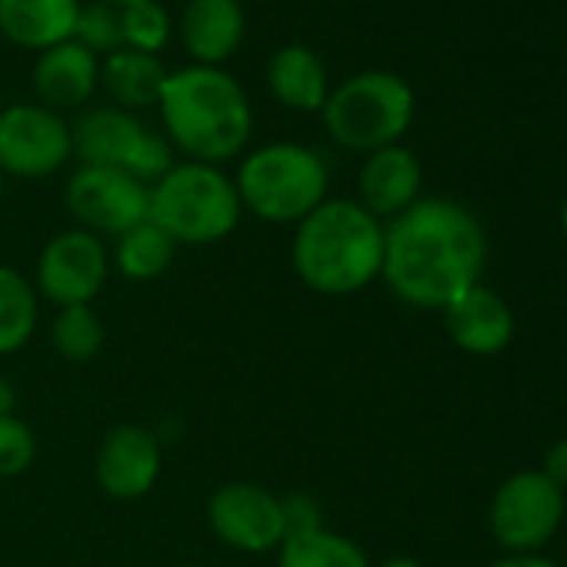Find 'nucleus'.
<instances>
[{
	"label": "nucleus",
	"instance_id": "nucleus-1",
	"mask_svg": "<svg viewBox=\"0 0 567 567\" xmlns=\"http://www.w3.org/2000/svg\"><path fill=\"white\" fill-rule=\"evenodd\" d=\"M484 264L487 234L457 200L421 197L384 224L381 280L408 308L444 311L481 284Z\"/></svg>",
	"mask_w": 567,
	"mask_h": 567
},
{
	"label": "nucleus",
	"instance_id": "nucleus-2",
	"mask_svg": "<svg viewBox=\"0 0 567 567\" xmlns=\"http://www.w3.org/2000/svg\"><path fill=\"white\" fill-rule=\"evenodd\" d=\"M164 137L197 164H224L247 151L254 134V107L240 81L220 68L190 64L171 71L157 97Z\"/></svg>",
	"mask_w": 567,
	"mask_h": 567
},
{
	"label": "nucleus",
	"instance_id": "nucleus-3",
	"mask_svg": "<svg viewBox=\"0 0 567 567\" xmlns=\"http://www.w3.org/2000/svg\"><path fill=\"white\" fill-rule=\"evenodd\" d=\"M384 224L351 197H328L291 237V267L308 291L351 298L381 277Z\"/></svg>",
	"mask_w": 567,
	"mask_h": 567
},
{
	"label": "nucleus",
	"instance_id": "nucleus-4",
	"mask_svg": "<svg viewBox=\"0 0 567 567\" xmlns=\"http://www.w3.org/2000/svg\"><path fill=\"white\" fill-rule=\"evenodd\" d=\"M234 187L244 214L274 227H298L331 197V171L308 144L270 141L244 154Z\"/></svg>",
	"mask_w": 567,
	"mask_h": 567
},
{
	"label": "nucleus",
	"instance_id": "nucleus-5",
	"mask_svg": "<svg viewBox=\"0 0 567 567\" xmlns=\"http://www.w3.org/2000/svg\"><path fill=\"white\" fill-rule=\"evenodd\" d=\"M147 217L181 247H210L227 240L240 217V197L234 177L217 164L181 161L171 164L151 184V210Z\"/></svg>",
	"mask_w": 567,
	"mask_h": 567
},
{
	"label": "nucleus",
	"instance_id": "nucleus-6",
	"mask_svg": "<svg viewBox=\"0 0 567 567\" xmlns=\"http://www.w3.org/2000/svg\"><path fill=\"white\" fill-rule=\"evenodd\" d=\"M414 91L394 71H361L331 87L321 117L334 144L371 154L401 144L414 121Z\"/></svg>",
	"mask_w": 567,
	"mask_h": 567
},
{
	"label": "nucleus",
	"instance_id": "nucleus-7",
	"mask_svg": "<svg viewBox=\"0 0 567 567\" xmlns=\"http://www.w3.org/2000/svg\"><path fill=\"white\" fill-rule=\"evenodd\" d=\"M74 157L81 164L114 167L144 184H154L171 164L174 151L161 131L144 124L134 111L124 107H91L74 124Z\"/></svg>",
	"mask_w": 567,
	"mask_h": 567
},
{
	"label": "nucleus",
	"instance_id": "nucleus-8",
	"mask_svg": "<svg viewBox=\"0 0 567 567\" xmlns=\"http://www.w3.org/2000/svg\"><path fill=\"white\" fill-rule=\"evenodd\" d=\"M111 277V247L104 237L68 227L48 237L34 264V291L54 308L94 305Z\"/></svg>",
	"mask_w": 567,
	"mask_h": 567
},
{
	"label": "nucleus",
	"instance_id": "nucleus-9",
	"mask_svg": "<svg viewBox=\"0 0 567 567\" xmlns=\"http://www.w3.org/2000/svg\"><path fill=\"white\" fill-rule=\"evenodd\" d=\"M74 157L71 124L38 104H8L0 111V174L21 181H44L68 167Z\"/></svg>",
	"mask_w": 567,
	"mask_h": 567
},
{
	"label": "nucleus",
	"instance_id": "nucleus-10",
	"mask_svg": "<svg viewBox=\"0 0 567 567\" xmlns=\"http://www.w3.org/2000/svg\"><path fill=\"white\" fill-rule=\"evenodd\" d=\"M564 507V491L540 471H517L494 491L487 524L507 554H537L557 534Z\"/></svg>",
	"mask_w": 567,
	"mask_h": 567
},
{
	"label": "nucleus",
	"instance_id": "nucleus-11",
	"mask_svg": "<svg viewBox=\"0 0 567 567\" xmlns=\"http://www.w3.org/2000/svg\"><path fill=\"white\" fill-rule=\"evenodd\" d=\"M210 534L237 554H270L288 537L280 494L257 481H227L204 504Z\"/></svg>",
	"mask_w": 567,
	"mask_h": 567
},
{
	"label": "nucleus",
	"instance_id": "nucleus-12",
	"mask_svg": "<svg viewBox=\"0 0 567 567\" xmlns=\"http://www.w3.org/2000/svg\"><path fill=\"white\" fill-rule=\"evenodd\" d=\"M64 204L78 227L97 237H121L124 230L147 220L151 184L97 164H78L64 184Z\"/></svg>",
	"mask_w": 567,
	"mask_h": 567
},
{
	"label": "nucleus",
	"instance_id": "nucleus-13",
	"mask_svg": "<svg viewBox=\"0 0 567 567\" xmlns=\"http://www.w3.org/2000/svg\"><path fill=\"white\" fill-rule=\"evenodd\" d=\"M164 471V447L161 437L134 421L114 424L94 454V477L97 487L114 501H141L147 497Z\"/></svg>",
	"mask_w": 567,
	"mask_h": 567
},
{
	"label": "nucleus",
	"instance_id": "nucleus-14",
	"mask_svg": "<svg viewBox=\"0 0 567 567\" xmlns=\"http://www.w3.org/2000/svg\"><path fill=\"white\" fill-rule=\"evenodd\" d=\"M421 184L424 171L417 154L401 144H391L364 154V164L358 171V204L381 224H388L414 200H421Z\"/></svg>",
	"mask_w": 567,
	"mask_h": 567
},
{
	"label": "nucleus",
	"instance_id": "nucleus-15",
	"mask_svg": "<svg viewBox=\"0 0 567 567\" xmlns=\"http://www.w3.org/2000/svg\"><path fill=\"white\" fill-rule=\"evenodd\" d=\"M441 315L447 338L474 358H494L514 338V315L507 301L497 291L484 288V284H474L471 291H464Z\"/></svg>",
	"mask_w": 567,
	"mask_h": 567
},
{
	"label": "nucleus",
	"instance_id": "nucleus-16",
	"mask_svg": "<svg viewBox=\"0 0 567 567\" xmlns=\"http://www.w3.org/2000/svg\"><path fill=\"white\" fill-rule=\"evenodd\" d=\"M31 84H34L38 104H44L58 114L84 107L94 97V91L101 87V58L71 38V41L54 44L38 54Z\"/></svg>",
	"mask_w": 567,
	"mask_h": 567
},
{
	"label": "nucleus",
	"instance_id": "nucleus-17",
	"mask_svg": "<svg viewBox=\"0 0 567 567\" xmlns=\"http://www.w3.org/2000/svg\"><path fill=\"white\" fill-rule=\"evenodd\" d=\"M244 28L247 21L240 0H187L177 18L184 51L204 68H220L234 58L244 41Z\"/></svg>",
	"mask_w": 567,
	"mask_h": 567
},
{
	"label": "nucleus",
	"instance_id": "nucleus-18",
	"mask_svg": "<svg viewBox=\"0 0 567 567\" xmlns=\"http://www.w3.org/2000/svg\"><path fill=\"white\" fill-rule=\"evenodd\" d=\"M81 0H0V34L24 51H48L74 38Z\"/></svg>",
	"mask_w": 567,
	"mask_h": 567
},
{
	"label": "nucleus",
	"instance_id": "nucleus-19",
	"mask_svg": "<svg viewBox=\"0 0 567 567\" xmlns=\"http://www.w3.org/2000/svg\"><path fill=\"white\" fill-rule=\"evenodd\" d=\"M267 87L288 111L321 114L331 94V78L318 51L308 44H288L267 61Z\"/></svg>",
	"mask_w": 567,
	"mask_h": 567
},
{
	"label": "nucleus",
	"instance_id": "nucleus-20",
	"mask_svg": "<svg viewBox=\"0 0 567 567\" xmlns=\"http://www.w3.org/2000/svg\"><path fill=\"white\" fill-rule=\"evenodd\" d=\"M167 74L171 71L161 64L157 54H141L131 48H121L101 61V87L111 94L114 107L124 111L157 107Z\"/></svg>",
	"mask_w": 567,
	"mask_h": 567
},
{
	"label": "nucleus",
	"instance_id": "nucleus-21",
	"mask_svg": "<svg viewBox=\"0 0 567 567\" xmlns=\"http://www.w3.org/2000/svg\"><path fill=\"white\" fill-rule=\"evenodd\" d=\"M177 257V244L147 217L137 227L114 237L111 247V270L121 274L131 284H151L161 280Z\"/></svg>",
	"mask_w": 567,
	"mask_h": 567
},
{
	"label": "nucleus",
	"instance_id": "nucleus-22",
	"mask_svg": "<svg viewBox=\"0 0 567 567\" xmlns=\"http://www.w3.org/2000/svg\"><path fill=\"white\" fill-rule=\"evenodd\" d=\"M41 324V298L34 280L14 264L0 260V358H11L31 344Z\"/></svg>",
	"mask_w": 567,
	"mask_h": 567
},
{
	"label": "nucleus",
	"instance_id": "nucleus-23",
	"mask_svg": "<svg viewBox=\"0 0 567 567\" xmlns=\"http://www.w3.org/2000/svg\"><path fill=\"white\" fill-rule=\"evenodd\" d=\"M274 554H277V567H374L368 550L354 537L328 524L315 530L288 534Z\"/></svg>",
	"mask_w": 567,
	"mask_h": 567
},
{
	"label": "nucleus",
	"instance_id": "nucleus-24",
	"mask_svg": "<svg viewBox=\"0 0 567 567\" xmlns=\"http://www.w3.org/2000/svg\"><path fill=\"white\" fill-rule=\"evenodd\" d=\"M48 338L61 361L91 364L107 344V328H104V318L94 311V305H74V308L54 311L48 324Z\"/></svg>",
	"mask_w": 567,
	"mask_h": 567
},
{
	"label": "nucleus",
	"instance_id": "nucleus-25",
	"mask_svg": "<svg viewBox=\"0 0 567 567\" xmlns=\"http://www.w3.org/2000/svg\"><path fill=\"white\" fill-rule=\"evenodd\" d=\"M124 21V48L141 54H161L171 41V14L161 0H141V4L121 8Z\"/></svg>",
	"mask_w": 567,
	"mask_h": 567
},
{
	"label": "nucleus",
	"instance_id": "nucleus-26",
	"mask_svg": "<svg viewBox=\"0 0 567 567\" xmlns=\"http://www.w3.org/2000/svg\"><path fill=\"white\" fill-rule=\"evenodd\" d=\"M74 41L84 44L91 54H114L124 48V21H121V8L101 4V0H87L81 4L78 14V28H74Z\"/></svg>",
	"mask_w": 567,
	"mask_h": 567
},
{
	"label": "nucleus",
	"instance_id": "nucleus-27",
	"mask_svg": "<svg viewBox=\"0 0 567 567\" xmlns=\"http://www.w3.org/2000/svg\"><path fill=\"white\" fill-rule=\"evenodd\" d=\"M38 461V434L21 414L0 417V477L11 481L34 467Z\"/></svg>",
	"mask_w": 567,
	"mask_h": 567
},
{
	"label": "nucleus",
	"instance_id": "nucleus-28",
	"mask_svg": "<svg viewBox=\"0 0 567 567\" xmlns=\"http://www.w3.org/2000/svg\"><path fill=\"white\" fill-rule=\"evenodd\" d=\"M280 504H284V527H288V534L315 530L324 524V507L311 494H280Z\"/></svg>",
	"mask_w": 567,
	"mask_h": 567
},
{
	"label": "nucleus",
	"instance_id": "nucleus-29",
	"mask_svg": "<svg viewBox=\"0 0 567 567\" xmlns=\"http://www.w3.org/2000/svg\"><path fill=\"white\" fill-rule=\"evenodd\" d=\"M550 484H557L560 491H567V437L554 441L544 457H540V467H537Z\"/></svg>",
	"mask_w": 567,
	"mask_h": 567
},
{
	"label": "nucleus",
	"instance_id": "nucleus-30",
	"mask_svg": "<svg viewBox=\"0 0 567 567\" xmlns=\"http://www.w3.org/2000/svg\"><path fill=\"white\" fill-rule=\"evenodd\" d=\"M487 567H557V564L550 557H540V554H507Z\"/></svg>",
	"mask_w": 567,
	"mask_h": 567
},
{
	"label": "nucleus",
	"instance_id": "nucleus-31",
	"mask_svg": "<svg viewBox=\"0 0 567 567\" xmlns=\"http://www.w3.org/2000/svg\"><path fill=\"white\" fill-rule=\"evenodd\" d=\"M18 414V388L0 374V417Z\"/></svg>",
	"mask_w": 567,
	"mask_h": 567
},
{
	"label": "nucleus",
	"instance_id": "nucleus-32",
	"mask_svg": "<svg viewBox=\"0 0 567 567\" xmlns=\"http://www.w3.org/2000/svg\"><path fill=\"white\" fill-rule=\"evenodd\" d=\"M378 567H424L417 557H408V554H394V557H388V560H381Z\"/></svg>",
	"mask_w": 567,
	"mask_h": 567
},
{
	"label": "nucleus",
	"instance_id": "nucleus-33",
	"mask_svg": "<svg viewBox=\"0 0 567 567\" xmlns=\"http://www.w3.org/2000/svg\"><path fill=\"white\" fill-rule=\"evenodd\" d=\"M101 4H111V8H131V4H141V0H101Z\"/></svg>",
	"mask_w": 567,
	"mask_h": 567
},
{
	"label": "nucleus",
	"instance_id": "nucleus-34",
	"mask_svg": "<svg viewBox=\"0 0 567 567\" xmlns=\"http://www.w3.org/2000/svg\"><path fill=\"white\" fill-rule=\"evenodd\" d=\"M560 220H564V234H567V197H564V210H560Z\"/></svg>",
	"mask_w": 567,
	"mask_h": 567
},
{
	"label": "nucleus",
	"instance_id": "nucleus-35",
	"mask_svg": "<svg viewBox=\"0 0 567 567\" xmlns=\"http://www.w3.org/2000/svg\"><path fill=\"white\" fill-rule=\"evenodd\" d=\"M4 181H8V177H4V174H0V200H4Z\"/></svg>",
	"mask_w": 567,
	"mask_h": 567
},
{
	"label": "nucleus",
	"instance_id": "nucleus-36",
	"mask_svg": "<svg viewBox=\"0 0 567 567\" xmlns=\"http://www.w3.org/2000/svg\"><path fill=\"white\" fill-rule=\"evenodd\" d=\"M177 567H204V564H177Z\"/></svg>",
	"mask_w": 567,
	"mask_h": 567
},
{
	"label": "nucleus",
	"instance_id": "nucleus-37",
	"mask_svg": "<svg viewBox=\"0 0 567 567\" xmlns=\"http://www.w3.org/2000/svg\"><path fill=\"white\" fill-rule=\"evenodd\" d=\"M0 111H4V97H0Z\"/></svg>",
	"mask_w": 567,
	"mask_h": 567
}]
</instances>
